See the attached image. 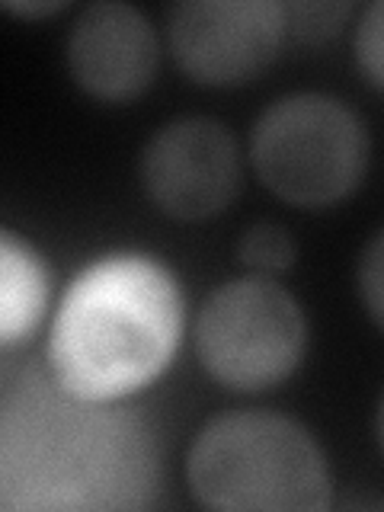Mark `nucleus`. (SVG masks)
Returning a JSON list of instances; mask_svg holds the SVG:
<instances>
[{"mask_svg": "<svg viewBox=\"0 0 384 512\" xmlns=\"http://www.w3.org/2000/svg\"><path fill=\"white\" fill-rule=\"evenodd\" d=\"M154 493V436L119 400H84L48 378L0 404V509H141Z\"/></svg>", "mask_w": 384, "mask_h": 512, "instance_id": "obj_1", "label": "nucleus"}, {"mask_svg": "<svg viewBox=\"0 0 384 512\" xmlns=\"http://www.w3.org/2000/svg\"><path fill=\"white\" fill-rule=\"evenodd\" d=\"M183 336V292L173 272L144 253L90 263L64 292L48 372L84 400L132 397L170 365Z\"/></svg>", "mask_w": 384, "mask_h": 512, "instance_id": "obj_2", "label": "nucleus"}, {"mask_svg": "<svg viewBox=\"0 0 384 512\" xmlns=\"http://www.w3.org/2000/svg\"><path fill=\"white\" fill-rule=\"evenodd\" d=\"M189 487L208 509L320 512L330 503V471L301 423L266 410L228 413L189 448Z\"/></svg>", "mask_w": 384, "mask_h": 512, "instance_id": "obj_3", "label": "nucleus"}, {"mask_svg": "<svg viewBox=\"0 0 384 512\" xmlns=\"http://www.w3.org/2000/svg\"><path fill=\"white\" fill-rule=\"evenodd\" d=\"M253 167L282 202L324 208L362 183L368 132L356 112L333 96H285L253 128Z\"/></svg>", "mask_w": 384, "mask_h": 512, "instance_id": "obj_4", "label": "nucleus"}, {"mask_svg": "<svg viewBox=\"0 0 384 512\" xmlns=\"http://www.w3.org/2000/svg\"><path fill=\"white\" fill-rule=\"evenodd\" d=\"M308 324L298 301L266 276L234 279L212 292L196 324L205 372L224 388L266 391L295 372Z\"/></svg>", "mask_w": 384, "mask_h": 512, "instance_id": "obj_5", "label": "nucleus"}, {"mask_svg": "<svg viewBox=\"0 0 384 512\" xmlns=\"http://www.w3.org/2000/svg\"><path fill=\"white\" fill-rule=\"evenodd\" d=\"M285 26L272 0H189L170 16V48L196 84L234 87L269 68Z\"/></svg>", "mask_w": 384, "mask_h": 512, "instance_id": "obj_6", "label": "nucleus"}, {"mask_svg": "<svg viewBox=\"0 0 384 512\" xmlns=\"http://www.w3.org/2000/svg\"><path fill=\"white\" fill-rule=\"evenodd\" d=\"M141 183L148 199L170 218H212L237 196V144L228 128L212 119L170 122L144 148Z\"/></svg>", "mask_w": 384, "mask_h": 512, "instance_id": "obj_7", "label": "nucleus"}, {"mask_svg": "<svg viewBox=\"0 0 384 512\" xmlns=\"http://www.w3.org/2000/svg\"><path fill=\"white\" fill-rule=\"evenodd\" d=\"M68 64L77 84L96 100H135L157 71L154 26L132 4H93L77 16L68 36Z\"/></svg>", "mask_w": 384, "mask_h": 512, "instance_id": "obj_8", "label": "nucleus"}, {"mask_svg": "<svg viewBox=\"0 0 384 512\" xmlns=\"http://www.w3.org/2000/svg\"><path fill=\"white\" fill-rule=\"evenodd\" d=\"M48 266L20 234L0 228V349L29 340L48 311Z\"/></svg>", "mask_w": 384, "mask_h": 512, "instance_id": "obj_9", "label": "nucleus"}, {"mask_svg": "<svg viewBox=\"0 0 384 512\" xmlns=\"http://www.w3.org/2000/svg\"><path fill=\"white\" fill-rule=\"evenodd\" d=\"M295 240L279 224H253V228L240 240V260H244L250 269L263 272V276H272V272H282L295 263Z\"/></svg>", "mask_w": 384, "mask_h": 512, "instance_id": "obj_10", "label": "nucleus"}, {"mask_svg": "<svg viewBox=\"0 0 384 512\" xmlns=\"http://www.w3.org/2000/svg\"><path fill=\"white\" fill-rule=\"evenodd\" d=\"M349 13V7H333V4H308V7H292L285 10V23H292V29L304 39H324L336 29V23Z\"/></svg>", "mask_w": 384, "mask_h": 512, "instance_id": "obj_11", "label": "nucleus"}, {"mask_svg": "<svg viewBox=\"0 0 384 512\" xmlns=\"http://www.w3.org/2000/svg\"><path fill=\"white\" fill-rule=\"evenodd\" d=\"M356 48H359V64L365 68L368 80L375 87H381V4H372L362 16L359 36H356Z\"/></svg>", "mask_w": 384, "mask_h": 512, "instance_id": "obj_12", "label": "nucleus"}, {"mask_svg": "<svg viewBox=\"0 0 384 512\" xmlns=\"http://www.w3.org/2000/svg\"><path fill=\"white\" fill-rule=\"evenodd\" d=\"M359 288L365 298V308L372 314L375 324H381V237L372 240L365 260L359 266Z\"/></svg>", "mask_w": 384, "mask_h": 512, "instance_id": "obj_13", "label": "nucleus"}, {"mask_svg": "<svg viewBox=\"0 0 384 512\" xmlns=\"http://www.w3.org/2000/svg\"><path fill=\"white\" fill-rule=\"evenodd\" d=\"M64 4H10L7 10L20 13V16H39V13H55L61 10Z\"/></svg>", "mask_w": 384, "mask_h": 512, "instance_id": "obj_14", "label": "nucleus"}]
</instances>
